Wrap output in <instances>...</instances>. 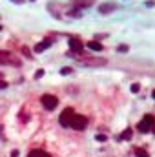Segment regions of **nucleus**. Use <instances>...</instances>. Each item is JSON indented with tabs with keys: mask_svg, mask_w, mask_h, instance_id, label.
I'll return each mask as SVG.
<instances>
[{
	"mask_svg": "<svg viewBox=\"0 0 155 157\" xmlns=\"http://www.w3.org/2000/svg\"><path fill=\"white\" fill-rule=\"evenodd\" d=\"M137 130L141 133H148V131H153L155 133V117L153 115H146L139 124H137Z\"/></svg>",
	"mask_w": 155,
	"mask_h": 157,
	"instance_id": "obj_1",
	"label": "nucleus"
},
{
	"mask_svg": "<svg viewBox=\"0 0 155 157\" xmlns=\"http://www.w3.org/2000/svg\"><path fill=\"white\" fill-rule=\"evenodd\" d=\"M73 115H75L73 108H64V110H62V113H60V117H58V122H60V126H64V128H70Z\"/></svg>",
	"mask_w": 155,
	"mask_h": 157,
	"instance_id": "obj_2",
	"label": "nucleus"
},
{
	"mask_svg": "<svg viewBox=\"0 0 155 157\" xmlns=\"http://www.w3.org/2000/svg\"><path fill=\"white\" fill-rule=\"evenodd\" d=\"M0 64L2 66H20V60H16V57H13L9 51H0Z\"/></svg>",
	"mask_w": 155,
	"mask_h": 157,
	"instance_id": "obj_3",
	"label": "nucleus"
},
{
	"mask_svg": "<svg viewBox=\"0 0 155 157\" xmlns=\"http://www.w3.org/2000/svg\"><path fill=\"white\" fill-rule=\"evenodd\" d=\"M40 102H42V106L46 108V110H55L57 108V104H58V99L55 97V95H49V93H46V95H42L40 97Z\"/></svg>",
	"mask_w": 155,
	"mask_h": 157,
	"instance_id": "obj_4",
	"label": "nucleus"
},
{
	"mask_svg": "<svg viewBox=\"0 0 155 157\" xmlns=\"http://www.w3.org/2000/svg\"><path fill=\"white\" fill-rule=\"evenodd\" d=\"M88 126V117H84V115H79V113H75L73 115V119H71V124H70V128H73V130H84Z\"/></svg>",
	"mask_w": 155,
	"mask_h": 157,
	"instance_id": "obj_5",
	"label": "nucleus"
},
{
	"mask_svg": "<svg viewBox=\"0 0 155 157\" xmlns=\"http://www.w3.org/2000/svg\"><path fill=\"white\" fill-rule=\"evenodd\" d=\"M70 50H71V53H75V55H80L82 51H84V44L80 42V38H70Z\"/></svg>",
	"mask_w": 155,
	"mask_h": 157,
	"instance_id": "obj_6",
	"label": "nucleus"
},
{
	"mask_svg": "<svg viewBox=\"0 0 155 157\" xmlns=\"http://www.w3.org/2000/svg\"><path fill=\"white\" fill-rule=\"evenodd\" d=\"M115 9H117V4H113V2H108V4H102V6L99 8V13L108 15V13H112V11H115Z\"/></svg>",
	"mask_w": 155,
	"mask_h": 157,
	"instance_id": "obj_7",
	"label": "nucleus"
},
{
	"mask_svg": "<svg viewBox=\"0 0 155 157\" xmlns=\"http://www.w3.org/2000/svg\"><path fill=\"white\" fill-rule=\"evenodd\" d=\"M49 44H51V38H46V40L38 42L37 46H35V53H42V51H46V50L49 48Z\"/></svg>",
	"mask_w": 155,
	"mask_h": 157,
	"instance_id": "obj_8",
	"label": "nucleus"
},
{
	"mask_svg": "<svg viewBox=\"0 0 155 157\" xmlns=\"http://www.w3.org/2000/svg\"><path fill=\"white\" fill-rule=\"evenodd\" d=\"M82 64L84 66H104L106 60L104 59H86V60H82Z\"/></svg>",
	"mask_w": 155,
	"mask_h": 157,
	"instance_id": "obj_9",
	"label": "nucleus"
},
{
	"mask_svg": "<svg viewBox=\"0 0 155 157\" xmlns=\"http://www.w3.org/2000/svg\"><path fill=\"white\" fill-rule=\"evenodd\" d=\"M86 46L90 48V50H93V51H100V50L104 48V46H102V44H100L99 40H90V42L86 44Z\"/></svg>",
	"mask_w": 155,
	"mask_h": 157,
	"instance_id": "obj_10",
	"label": "nucleus"
},
{
	"mask_svg": "<svg viewBox=\"0 0 155 157\" xmlns=\"http://www.w3.org/2000/svg\"><path fill=\"white\" fill-rule=\"evenodd\" d=\"M28 157H51L48 152H44V150H31L28 153Z\"/></svg>",
	"mask_w": 155,
	"mask_h": 157,
	"instance_id": "obj_11",
	"label": "nucleus"
},
{
	"mask_svg": "<svg viewBox=\"0 0 155 157\" xmlns=\"http://www.w3.org/2000/svg\"><path fill=\"white\" fill-rule=\"evenodd\" d=\"M73 6L77 8H90L91 6V0H73Z\"/></svg>",
	"mask_w": 155,
	"mask_h": 157,
	"instance_id": "obj_12",
	"label": "nucleus"
},
{
	"mask_svg": "<svg viewBox=\"0 0 155 157\" xmlns=\"http://www.w3.org/2000/svg\"><path fill=\"white\" fill-rule=\"evenodd\" d=\"M131 133H133V131H131V128H128V130H124V131H122V135H121L119 139H121V141H124V139H130V137H131Z\"/></svg>",
	"mask_w": 155,
	"mask_h": 157,
	"instance_id": "obj_13",
	"label": "nucleus"
},
{
	"mask_svg": "<svg viewBox=\"0 0 155 157\" xmlns=\"http://www.w3.org/2000/svg\"><path fill=\"white\" fill-rule=\"evenodd\" d=\"M135 155L137 157H150V153L146 150H142V148H135Z\"/></svg>",
	"mask_w": 155,
	"mask_h": 157,
	"instance_id": "obj_14",
	"label": "nucleus"
},
{
	"mask_svg": "<svg viewBox=\"0 0 155 157\" xmlns=\"http://www.w3.org/2000/svg\"><path fill=\"white\" fill-rule=\"evenodd\" d=\"M70 17L79 18V17H80V11H79V9H71V11H70Z\"/></svg>",
	"mask_w": 155,
	"mask_h": 157,
	"instance_id": "obj_15",
	"label": "nucleus"
},
{
	"mask_svg": "<svg viewBox=\"0 0 155 157\" xmlns=\"http://www.w3.org/2000/svg\"><path fill=\"white\" fill-rule=\"evenodd\" d=\"M139 89H141L139 84H131V92H133V93H139Z\"/></svg>",
	"mask_w": 155,
	"mask_h": 157,
	"instance_id": "obj_16",
	"label": "nucleus"
},
{
	"mask_svg": "<svg viewBox=\"0 0 155 157\" xmlns=\"http://www.w3.org/2000/svg\"><path fill=\"white\" fill-rule=\"evenodd\" d=\"M71 71H73L71 68H62V70H60V73H62V75H68V73H71Z\"/></svg>",
	"mask_w": 155,
	"mask_h": 157,
	"instance_id": "obj_17",
	"label": "nucleus"
},
{
	"mask_svg": "<svg viewBox=\"0 0 155 157\" xmlns=\"http://www.w3.org/2000/svg\"><path fill=\"white\" fill-rule=\"evenodd\" d=\"M7 88V82L6 80H0V89H6Z\"/></svg>",
	"mask_w": 155,
	"mask_h": 157,
	"instance_id": "obj_18",
	"label": "nucleus"
},
{
	"mask_svg": "<svg viewBox=\"0 0 155 157\" xmlns=\"http://www.w3.org/2000/svg\"><path fill=\"white\" fill-rule=\"evenodd\" d=\"M119 51H122V53H124V51H128V46H126V44H122V46H119Z\"/></svg>",
	"mask_w": 155,
	"mask_h": 157,
	"instance_id": "obj_19",
	"label": "nucleus"
},
{
	"mask_svg": "<svg viewBox=\"0 0 155 157\" xmlns=\"http://www.w3.org/2000/svg\"><path fill=\"white\" fill-rule=\"evenodd\" d=\"M42 75H44V70H38V71H37V75H35V77H37V79H40V77H42Z\"/></svg>",
	"mask_w": 155,
	"mask_h": 157,
	"instance_id": "obj_20",
	"label": "nucleus"
},
{
	"mask_svg": "<svg viewBox=\"0 0 155 157\" xmlns=\"http://www.w3.org/2000/svg\"><path fill=\"white\" fill-rule=\"evenodd\" d=\"M22 53H24V55H26V57H29V59H31V53H29V51H28V50H26V48H24V50H22Z\"/></svg>",
	"mask_w": 155,
	"mask_h": 157,
	"instance_id": "obj_21",
	"label": "nucleus"
},
{
	"mask_svg": "<svg viewBox=\"0 0 155 157\" xmlns=\"http://www.w3.org/2000/svg\"><path fill=\"white\" fill-rule=\"evenodd\" d=\"M11 2H15V4H22L24 0H11Z\"/></svg>",
	"mask_w": 155,
	"mask_h": 157,
	"instance_id": "obj_22",
	"label": "nucleus"
},
{
	"mask_svg": "<svg viewBox=\"0 0 155 157\" xmlns=\"http://www.w3.org/2000/svg\"><path fill=\"white\" fill-rule=\"evenodd\" d=\"M151 97H153V99H155V89H153V92H151Z\"/></svg>",
	"mask_w": 155,
	"mask_h": 157,
	"instance_id": "obj_23",
	"label": "nucleus"
}]
</instances>
